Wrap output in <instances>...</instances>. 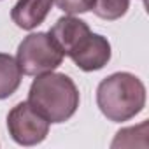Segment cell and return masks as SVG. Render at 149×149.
Wrapping results in <instances>:
<instances>
[{
    "label": "cell",
    "instance_id": "obj_1",
    "mask_svg": "<svg viewBox=\"0 0 149 149\" xmlns=\"http://www.w3.org/2000/svg\"><path fill=\"white\" fill-rule=\"evenodd\" d=\"M28 104L49 123H63L76 114L79 107V90L65 74L46 72L32 83Z\"/></svg>",
    "mask_w": 149,
    "mask_h": 149
},
{
    "label": "cell",
    "instance_id": "obj_6",
    "mask_svg": "<svg viewBox=\"0 0 149 149\" xmlns=\"http://www.w3.org/2000/svg\"><path fill=\"white\" fill-rule=\"evenodd\" d=\"M90 32H91L90 26L83 19H77L74 16H63L53 25V28L49 30V35L56 42V46L61 49V53L68 56L70 51L79 44V40L86 37Z\"/></svg>",
    "mask_w": 149,
    "mask_h": 149
},
{
    "label": "cell",
    "instance_id": "obj_7",
    "mask_svg": "<svg viewBox=\"0 0 149 149\" xmlns=\"http://www.w3.org/2000/svg\"><path fill=\"white\" fill-rule=\"evenodd\" d=\"M53 2L54 0H18V4L13 7L11 18L19 28L32 30L46 19Z\"/></svg>",
    "mask_w": 149,
    "mask_h": 149
},
{
    "label": "cell",
    "instance_id": "obj_9",
    "mask_svg": "<svg viewBox=\"0 0 149 149\" xmlns=\"http://www.w3.org/2000/svg\"><path fill=\"white\" fill-rule=\"evenodd\" d=\"M128 7H130V0H95L91 11L102 19L114 21L125 16Z\"/></svg>",
    "mask_w": 149,
    "mask_h": 149
},
{
    "label": "cell",
    "instance_id": "obj_2",
    "mask_svg": "<svg viewBox=\"0 0 149 149\" xmlns=\"http://www.w3.org/2000/svg\"><path fill=\"white\" fill-rule=\"evenodd\" d=\"M97 104L107 119L114 123L128 121L144 109L146 88L133 74L116 72L98 84Z\"/></svg>",
    "mask_w": 149,
    "mask_h": 149
},
{
    "label": "cell",
    "instance_id": "obj_3",
    "mask_svg": "<svg viewBox=\"0 0 149 149\" xmlns=\"http://www.w3.org/2000/svg\"><path fill=\"white\" fill-rule=\"evenodd\" d=\"M63 53L51 39L49 33H30L23 39L18 47L16 61L26 76H40L46 72H53L63 61Z\"/></svg>",
    "mask_w": 149,
    "mask_h": 149
},
{
    "label": "cell",
    "instance_id": "obj_12",
    "mask_svg": "<svg viewBox=\"0 0 149 149\" xmlns=\"http://www.w3.org/2000/svg\"><path fill=\"white\" fill-rule=\"evenodd\" d=\"M144 2H146V0H144Z\"/></svg>",
    "mask_w": 149,
    "mask_h": 149
},
{
    "label": "cell",
    "instance_id": "obj_5",
    "mask_svg": "<svg viewBox=\"0 0 149 149\" xmlns=\"http://www.w3.org/2000/svg\"><path fill=\"white\" fill-rule=\"evenodd\" d=\"M68 56L84 72L100 70L111 60V44L105 37L90 32L79 40V44L70 51Z\"/></svg>",
    "mask_w": 149,
    "mask_h": 149
},
{
    "label": "cell",
    "instance_id": "obj_10",
    "mask_svg": "<svg viewBox=\"0 0 149 149\" xmlns=\"http://www.w3.org/2000/svg\"><path fill=\"white\" fill-rule=\"evenodd\" d=\"M133 135L146 137V135H147V123L144 121V123L139 125V126L125 128V130L118 132V135H116V139H114V142H112V147H133V146H135Z\"/></svg>",
    "mask_w": 149,
    "mask_h": 149
},
{
    "label": "cell",
    "instance_id": "obj_8",
    "mask_svg": "<svg viewBox=\"0 0 149 149\" xmlns=\"http://www.w3.org/2000/svg\"><path fill=\"white\" fill-rule=\"evenodd\" d=\"M21 68L11 54L0 53V100L11 97L21 84Z\"/></svg>",
    "mask_w": 149,
    "mask_h": 149
},
{
    "label": "cell",
    "instance_id": "obj_4",
    "mask_svg": "<svg viewBox=\"0 0 149 149\" xmlns=\"http://www.w3.org/2000/svg\"><path fill=\"white\" fill-rule=\"evenodd\" d=\"M7 128L14 142L21 146H35L46 139L49 132V121L28 102H21L9 112Z\"/></svg>",
    "mask_w": 149,
    "mask_h": 149
},
{
    "label": "cell",
    "instance_id": "obj_11",
    "mask_svg": "<svg viewBox=\"0 0 149 149\" xmlns=\"http://www.w3.org/2000/svg\"><path fill=\"white\" fill-rule=\"evenodd\" d=\"M56 6L68 14H81L93 9L95 0H54Z\"/></svg>",
    "mask_w": 149,
    "mask_h": 149
}]
</instances>
